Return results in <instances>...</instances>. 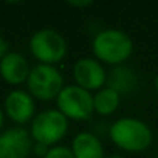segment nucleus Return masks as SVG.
Returning <instances> with one entry per match:
<instances>
[{"label":"nucleus","instance_id":"nucleus-1","mask_svg":"<svg viewBox=\"0 0 158 158\" xmlns=\"http://www.w3.org/2000/svg\"><path fill=\"white\" fill-rule=\"evenodd\" d=\"M110 139L115 146L126 152L139 153L144 152L153 139L150 127L138 118L124 116L116 119L109 129Z\"/></svg>","mask_w":158,"mask_h":158},{"label":"nucleus","instance_id":"nucleus-2","mask_svg":"<svg viewBox=\"0 0 158 158\" xmlns=\"http://www.w3.org/2000/svg\"><path fill=\"white\" fill-rule=\"evenodd\" d=\"M92 50L95 59L116 67L124 64L132 56L133 42L127 33L110 28V30H102L95 36L92 42Z\"/></svg>","mask_w":158,"mask_h":158},{"label":"nucleus","instance_id":"nucleus-3","mask_svg":"<svg viewBox=\"0 0 158 158\" xmlns=\"http://www.w3.org/2000/svg\"><path fill=\"white\" fill-rule=\"evenodd\" d=\"M68 132V118L56 109H47L37 113L31 123V138L45 146H54Z\"/></svg>","mask_w":158,"mask_h":158},{"label":"nucleus","instance_id":"nucleus-4","mask_svg":"<svg viewBox=\"0 0 158 158\" xmlns=\"http://www.w3.org/2000/svg\"><path fill=\"white\" fill-rule=\"evenodd\" d=\"M27 84L33 98L51 101L59 96L64 89V77L54 65L37 64L31 68Z\"/></svg>","mask_w":158,"mask_h":158},{"label":"nucleus","instance_id":"nucleus-5","mask_svg":"<svg viewBox=\"0 0 158 158\" xmlns=\"http://www.w3.org/2000/svg\"><path fill=\"white\" fill-rule=\"evenodd\" d=\"M57 110L68 119L85 121L95 113L93 95L79 85H65L56 98Z\"/></svg>","mask_w":158,"mask_h":158},{"label":"nucleus","instance_id":"nucleus-6","mask_svg":"<svg viewBox=\"0 0 158 158\" xmlns=\"http://www.w3.org/2000/svg\"><path fill=\"white\" fill-rule=\"evenodd\" d=\"M30 50L40 64L54 65L65 57L67 42L60 33L50 28H44L31 36Z\"/></svg>","mask_w":158,"mask_h":158},{"label":"nucleus","instance_id":"nucleus-7","mask_svg":"<svg viewBox=\"0 0 158 158\" xmlns=\"http://www.w3.org/2000/svg\"><path fill=\"white\" fill-rule=\"evenodd\" d=\"M73 76L76 85L85 89L87 92L101 90L107 82V71L102 64L93 57H81L73 65Z\"/></svg>","mask_w":158,"mask_h":158},{"label":"nucleus","instance_id":"nucleus-8","mask_svg":"<svg viewBox=\"0 0 158 158\" xmlns=\"http://www.w3.org/2000/svg\"><path fill=\"white\" fill-rule=\"evenodd\" d=\"M31 149V133L23 127H11L0 133V158H28Z\"/></svg>","mask_w":158,"mask_h":158},{"label":"nucleus","instance_id":"nucleus-9","mask_svg":"<svg viewBox=\"0 0 158 158\" xmlns=\"http://www.w3.org/2000/svg\"><path fill=\"white\" fill-rule=\"evenodd\" d=\"M5 112L17 124L28 123L36 112V104L31 93L25 90H13L5 98Z\"/></svg>","mask_w":158,"mask_h":158},{"label":"nucleus","instance_id":"nucleus-10","mask_svg":"<svg viewBox=\"0 0 158 158\" xmlns=\"http://www.w3.org/2000/svg\"><path fill=\"white\" fill-rule=\"evenodd\" d=\"M30 71L28 62L20 53L10 51L0 60V76L10 84H20L27 81Z\"/></svg>","mask_w":158,"mask_h":158},{"label":"nucleus","instance_id":"nucleus-11","mask_svg":"<svg viewBox=\"0 0 158 158\" xmlns=\"http://www.w3.org/2000/svg\"><path fill=\"white\" fill-rule=\"evenodd\" d=\"M106 85L119 95H127V93H132L138 87V76L130 67L121 64V65L113 67L110 73H107Z\"/></svg>","mask_w":158,"mask_h":158},{"label":"nucleus","instance_id":"nucleus-12","mask_svg":"<svg viewBox=\"0 0 158 158\" xmlns=\"http://www.w3.org/2000/svg\"><path fill=\"white\" fill-rule=\"evenodd\" d=\"M74 158H106L101 139L92 132H79L71 143Z\"/></svg>","mask_w":158,"mask_h":158},{"label":"nucleus","instance_id":"nucleus-13","mask_svg":"<svg viewBox=\"0 0 158 158\" xmlns=\"http://www.w3.org/2000/svg\"><path fill=\"white\" fill-rule=\"evenodd\" d=\"M121 104V95L112 90L110 87H102L93 95V107L95 113L101 116H110L113 115Z\"/></svg>","mask_w":158,"mask_h":158},{"label":"nucleus","instance_id":"nucleus-14","mask_svg":"<svg viewBox=\"0 0 158 158\" xmlns=\"http://www.w3.org/2000/svg\"><path fill=\"white\" fill-rule=\"evenodd\" d=\"M44 158H74L73 150L67 146H53Z\"/></svg>","mask_w":158,"mask_h":158},{"label":"nucleus","instance_id":"nucleus-15","mask_svg":"<svg viewBox=\"0 0 158 158\" xmlns=\"http://www.w3.org/2000/svg\"><path fill=\"white\" fill-rule=\"evenodd\" d=\"M48 150H50V147L48 146H45V144H40V143H36V147H34V152L37 153V155H40L42 158L48 153Z\"/></svg>","mask_w":158,"mask_h":158},{"label":"nucleus","instance_id":"nucleus-16","mask_svg":"<svg viewBox=\"0 0 158 158\" xmlns=\"http://www.w3.org/2000/svg\"><path fill=\"white\" fill-rule=\"evenodd\" d=\"M70 6H76V8H85V6H90L93 5L92 0H81V2H76V0H71V2H68Z\"/></svg>","mask_w":158,"mask_h":158},{"label":"nucleus","instance_id":"nucleus-17","mask_svg":"<svg viewBox=\"0 0 158 158\" xmlns=\"http://www.w3.org/2000/svg\"><path fill=\"white\" fill-rule=\"evenodd\" d=\"M8 53V42L0 36V60H2V57Z\"/></svg>","mask_w":158,"mask_h":158},{"label":"nucleus","instance_id":"nucleus-18","mask_svg":"<svg viewBox=\"0 0 158 158\" xmlns=\"http://www.w3.org/2000/svg\"><path fill=\"white\" fill-rule=\"evenodd\" d=\"M153 85H155V92H156V95H158V74H156V77H155V82H153Z\"/></svg>","mask_w":158,"mask_h":158},{"label":"nucleus","instance_id":"nucleus-19","mask_svg":"<svg viewBox=\"0 0 158 158\" xmlns=\"http://www.w3.org/2000/svg\"><path fill=\"white\" fill-rule=\"evenodd\" d=\"M2 126H3V112L0 110V129H2Z\"/></svg>","mask_w":158,"mask_h":158},{"label":"nucleus","instance_id":"nucleus-20","mask_svg":"<svg viewBox=\"0 0 158 158\" xmlns=\"http://www.w3.org/2000/svg\"><path fill=\"white\" fill-rule=\"evenodd\" d=\"M106 158H124V156H121V155H110V156H106Z\"/></svg>","mask_w":158,"mask_h":158},{"label":"nucleus","instance_id":"nucleus-21","mask_svg":"<svg viewBox=\"0 0 158 158\" xmlns=\"http://www.w3.org/2000/svg\"><path fill=\"white\" fill-rule=\"evenodd\" d=\"M156 158H158V156H156Z\"/></svg>","mask_w":158,"mask_h":158}]
</instances>
